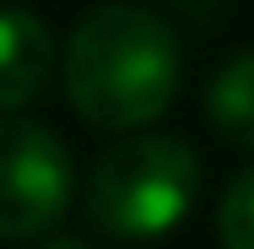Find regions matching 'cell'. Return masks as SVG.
I'll use <instances>...</instances> for the list:
<instances>
[{
	"instance_id": "cell-1",
	"label": "cell",
	"mask_w": 254,
	"mask_h": 249,
	"mask_svg": "<svg viewBox=\"0 0 254 249\" xmlns=\"http://www.w3.org/2000/svg\"><path fill=\"white\" fill-rule=\"evenodd\" d=\"M70 108L98 130L152 125L179 92V44L173 27L130 0L87 11L65 49Z\"/></svg>"
},
{
	"instance_id": "cell-2",
	"label": "cell",
	"mask_w": 254,
	"mask_h": 249,
	"mask_svg": "<svg viewBox=\"0 0 254 249\" xmlns=\"http://www.w3.org/2000/svg\"><path fill=\"white\" fill-rule=\"evenodd\" d=\"M200 190V157L179 136H130L108 147L87 179V217L114 239H162Z\"/></svg>"
},
{
	"instance_id": "cell-3",
	"label": "cell",
	"mask_w": 254,
	"mask_h": 249,
	"mask_svg": "<svg viewBox=\"0 0 254 249\" xmlns=\"http://www.w3.org/2000/svg\"><path fill=\"white\" fill-rule=\"evenodd\" d=\"M70 206V157L49 125L0 119V239H38Z\"/></svg>"
},
{
	"instance_id": "cell-4",
	"label": "cell",
	"mask_w": 254,
	"mask_h": 249,
	"mask_svg": "<svg viewBox=\"0 0 254 249\" xmlns=\"http://www.w3.org/2000/svg\"><path fill=\"white\" fill-rule=\"evenodd\" d=\"M54 76V38L27 11H0V108H27Z\"/></svg>"
},
{
	"instance_id": "cell-5",
	"label": "cell",
	"mask_w": 254,
	"mask_h": 249,
	"mask_svg": "<svg viewBox=\"0 0 254 249\" xmlns=\"http://www.w3.org/2000/svg\"><path fill=\"white\" fill-rule=\"evenodd\" d=\"M205 114H211V125L222 130V141L254 152V49L233 54V60L211 76Z\"/></svg>"
},
{
	"instance_id": "cell-6",
	"label": "cell",
	"mask_w": 254,
	"mask_h": 249,
	"mask_svg": "<svg viewBox=\"0 0 254 249\" xmlns=\"http://www.w3.org/2000/svg\"><path fill=\"white\" fill-rule=\"evenodd\" d=\"M216 233H222V249H254V168H244L227 184L222 211H216Z\"/></svg>"
},
{
	"instance_id": "cell-7",
	"label": "cell",
	"mask_w": 254,
	"mask_h": 249,
	"mask_svg": "<svg viewBox=\"0 0 254 249\" xmlns=\"http://www.w3.org/2000/svg\"><path fill=\"white\" fill-rule=\"evenodd\" d=\"M49 249H92V244H81V239H54Z\"/></svg>"
}]
</instances>
